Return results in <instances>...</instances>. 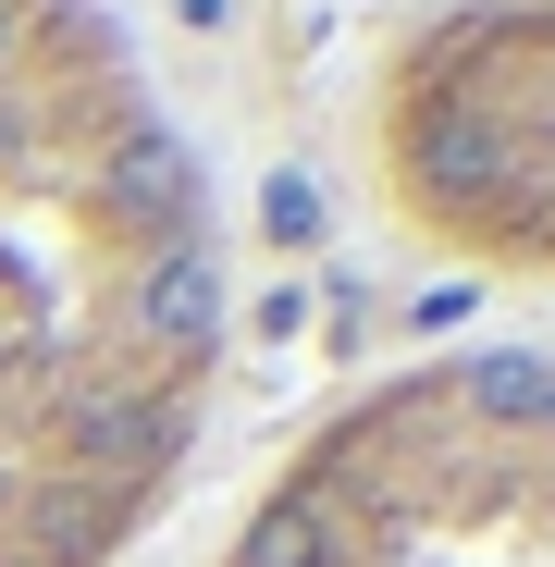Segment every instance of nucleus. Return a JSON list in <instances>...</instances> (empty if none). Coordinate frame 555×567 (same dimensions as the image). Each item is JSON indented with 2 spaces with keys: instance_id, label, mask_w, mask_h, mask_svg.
<instances>
[{
  "instance_id": "nucleus-1",
  "label": "nucleus",
  "mask_w": 555,
  "mask_h": 567,
  "mask_svg": "<svg viewBox=\"0 0 555 567\" xmlns=\"http://www.w3.org/2000/svg\"><path fill=\"white\" fill-rule=\"evenodd\" d=\"M223 395V223L100 0H0V567H124Z\"/></svg>"
},
{
  "instance_id": "nucleus-2",
  "label": "nucleus",
  "mask_w": 555,
  "mask_h": 567,
  "mask_svg": "<svg viewBox=\"0 0 555 567\" xmlns=\"http://www.w3.org/2000/svg\"><path fill=\"white\" fill-rule=\"evenodd\" d=\"M210 567H555V346H456L358 383Z\"/></svg>"
},
{
  "instance_id": "nucleus-3",
  "label": "nucleus",
  "mask_w": 555,
  "mask_h": 567,
  "mask_svg": "<svg viewBox=\"0 0 555 567\" xmlns=\"http://www.w3.org/2000/svg\"><path fill=\"white\" fill-rule=\"evenodd\" d=\"M383 210L506 284H555V0H444L370 100Z\"/></svg>"
}]
</instances>
